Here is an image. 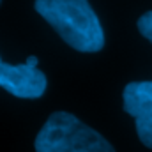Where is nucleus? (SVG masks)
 <instances>
[{"label":"nucleus","instance_id":"1","mask_svg":"<svg viewBox=\"0 0 152 152\" xmlns=\"http://www.w3.org/2000/svg\"><path fill=\"white\" fill-rule=\"evenodd\" d=\"M36 11L71 48L96 53L104 46V30L88 0H36Z\"/></svg>","mask_w":152,"mask_h":152},{"label":"nucleus","instance_id":"2","mask_svg":"<svg viewBox=\"0 0 152 152\" xmlns=\"http://www.w3.org/2000/svg\"><path fill=\"white\" fill-rule=\"evenodd\" d=\"M36 152H115L96 129L69 112H53L34 142Z\"/></svg>","mask_w":152,"mask_h":152},{"label":"nucleus","instance_id":"3","mask_svg":"<svg viewBox=\"0 0 152 152\" xmlns=\"http://www.w3.org/2000/svg\"><path fill=\"white\" fill-rule=\"evenodd\" d=\"M124 110L136 124L140 142L152 149V81H131L122 92Z\"/></svg>","mask_w":152,"mask_h":152},{"label":"nucleus","instance_id":"4","mask_svg":"<svg viewBox=\"0 0 152 152\" xmlns=\"http://www.w3.org/2000/svg\"><path fill=\"white\" fill-rule=\"evenodd\" d=\"M0 87L20 99H39L48 87L46 75L27 64L11 66L0 58Z\"/></svg>","mask_w":152,"mask_h":152},{"label":"nucleus","instance_id":"5","mask_svg":"<svg viewBox=\"0 0 152 152\" xmlns=\"http://www.w3.org/2000/svg\"><path fill=\"white\" fill-rule=\"evenodd\" d=\"M138 30L147 41L152 42V11H147L138 20Z\"/></svg>","mask_w":152,"mask_h":152},{"label":"nucleus","instance_id":"6","mask_svg":"<svg viewBox=\"0 0 152 152\" xmlns=\"http://www.w3.org/2000/svg\"><path fill=\"white\" fill-rule=\"evenodd\" d=\"M28 67H32V69H36L37 67V57H34V55H30L28 58H27V62H25Z\"/></svg>","mask_w":152,"mask_h":152},{"label":"nucleus","instance_id":"7","mask_svg":"<svg viewBox=\"0 0 152 152\" xmlns=\"http://www.w3.org/2000/svg\"><path fill=\"white\" fill-rule=\"evenodd\" d=\"M0 2H2V0H0Z\"/></svg>","mask_w":152,"mask_h":152}]
</instances>
